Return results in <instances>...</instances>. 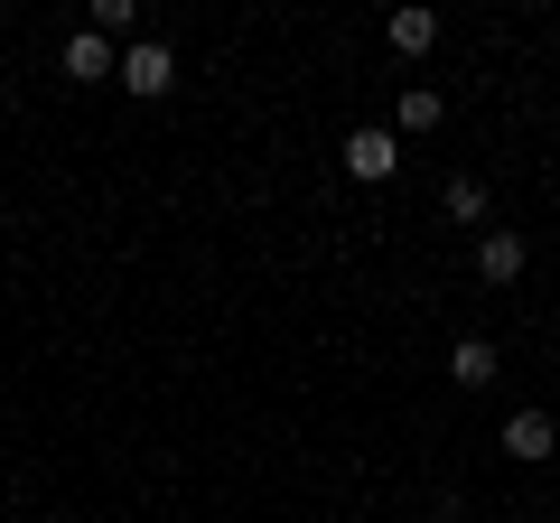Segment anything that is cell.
<instances>
[{
	"label": "cell",
	"mask_w": 560,
	"mask_h": 523,
	"mask_svg": "<svg viewBox=\"0 0 560 523\" xmlns=\"http://www.w3.org/2000/svg\"><path fill=\"white\" fill-rule=\"evenodd\" d=\"M551 449H560L551 411H514V421H504V458H551Z\"/></svg>",
	"instance_id": "4"
},
{
	"label": "cell",
	"mask_w": 560,
	"mask_h": 523,
	"mask_svg": "<svg viewBox=\"0 0 560 523\" xmlns=\"http://www.w3.org/2000/svg\"><path fill=\"white\" fill-rule=\"evenodd\" d=\"M430 38H440L430 10H393V57H430Z\"/></svg>",
	"instance_id": "7"
},
{
	"label": "cell",
	"mask_w": 560,
	"mask_h": 523,
	"mask_svg": "<svg viewBox=\"0 0 560 523\" xmlns=\"http://www.w3.org/2000/svg\"><path fill=\"white\" fill-rule=\"evenodd\" d=\"M168 84H178V57H168V47H131V57H121V94L160 103Z\"/></svg>",
	"instance_id": "1"
},
{
	"label": "cell",
	"mask_w": 560,
	"mask_h": 523,
	"mask_svg": "<svg viewBox=\"0 0 560 523\" xmlns=\"http://www.w3.org/2000/svg\"><path fill=\"white\" fill-rule=\"evenodd\" d=\"M440 197H448V216H458V224H486V178H448Z\"/></svg>",
	"instance_id": "9"
},
{
	"label": "cell",
	"mask_w": 560,
	"mask_h": 523,
	"mask_svg": "<svg viewBox=\"0 0 560 523\" xmlns=\"http://www.w3.org/2000/svg\"><path fill=\"white\" fill-rule=\"evenodd\" d=\"M440 113H448V103L430 94V84H411V94L393 103V121H401V131H440Z\"/></svg>",
	"instance_id": "8"
},
{
	"label": "cell",
	"mask_w": 560,
	"mask_h": 523,
	"mask_svg": "<svg viewBox=\"0 0 560 523\" xmlns=\"http://www.w3.org/2000/svg\"><path fill=\"white\" fill-rule=\"evenodd\" d=\"M448 374H458L467 393H486V383H495V337H458L448 346Z\"/></svg>",
	"instance_id": "6"
},
{
	"label": "cell",
	"mask_w": 560,
	"mask_h": 523,
	"mask_svg": "<svg viewBox=\"0 0 560 523\" xmlns=\"http://www.w3.org/2000/svg\"><path fill=\"white\" fill-rule=\"evenodd\" d=\"M393 168H401L393 131H355V141H346V178H364V187H374V178H393Z\"/></svg>",
	"instance_id": "3"
},
{
	"label": "cell",
	"mask_w": 560,
	"mask_h": 523,
	"mask_svg": "<svg viewBox=\"0 0 560 523\" xmlns=\"http://www.w3.org/2000/svg\"><path fill=\"white\" fill-rule=\"evenodd\" d=\"M66 75H84V84H103V75H113V84H121L113 38H103V28H75V38H66Z\"/></svg>",
	"instance_id": "2"
},
{
	"label": "cell",
	"mask_w": 560,
	"mask_h": 523,
	"mask_svg": "<svg viewBox=\"0 0 560 523\" xmlns=\"http://www.w3.org/2000/svg\"><path fill=\"white\" fill-rule=\"evenodd\" d=\"M523 262H533V243H523V234H504V224L477 243V271H486V281H523Z\"/></svg>",
	"instance_id": "5"
}]
</instances>
